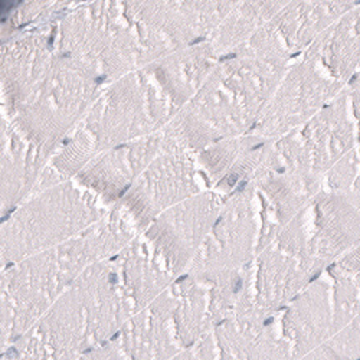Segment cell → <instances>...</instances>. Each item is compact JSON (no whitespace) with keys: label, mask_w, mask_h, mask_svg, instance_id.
<instances>
[{"label":"cell","mask_w":360,"mask_h":360,"mask_svg":"<svg viewBox=\"0 0 360 360\" xmlns=\"http://www.w3.org/2000/svg\"><path fill=\"white\" fill-rule=\"evenodd\" d=\"M320 44L330 75L349 86L360 71V2L328 27Z\"/></svg>","instance_id":"obj_4"},{"label":"cell","mask_w":360,"mask_h":360,"mask_svg":"<svg viewBox=\"0 0 360 360\" xmlns=\"http://www.w3.org/2000/svg\"><path fill=\"white\" fill-rule=\"evenodd\" d=\"M284 339L290 343L294 360L326 345L333 338V300L328 285L314 283L290 307L284 324Z\"/></svg>","instance_id":"obj_3"},{"label":"cell","mask_w":360,"mask_h":360,"mask_svg":"<svg viewBox=\"0 0 360 360\" xmlns=\"http://www.w3.org/2000/svg\"><path fill=\"white\" fill-rule=\"evenodd\" d=\"M316 233L310 241L320 274L360 244V195L332 192L316 205Z\"/></svg>","instance_id":"obj_1"},{"label":"cell","mask_w":360,"mask_h":360,"mask_svg":"<svg viewBox=\"0 0 360 360\" xmlns=\"http://www.w3.org/2000/svg\"><path fill=\"white\" fill-rule=\"evenodd\" d=\"M350 105H352V112L356 120V126L359 131V141H360V86L350 89Z\"/></svg>","instance_id":"obj_10"},{"label":"cell","mask_w":360,"mask_h":360,"mask_svg":"<svg viewBox=\"0 0 360 360\" xmlns=\"http://www.w3.org/2000/svg\"><path fill=\"white\" fill-rule=\"evenodd\" d=\"M221 360H294L290 343L268 328L262 311L241 309L235 320L217 327Z\"/></svg>","instance_id":"obj_2"},{"label":"cell","mask_w":360,"mask_h":360,"mask_svg":"<svg viewBox=\"0 0 360 360\" xmlns=\"http://www.w3.org/2000/svg\"><path fill=\"white\" fill-rule=\"evenodd\" d=\"M217 226L215 244L217 250L212 251V258L207 262L212 264V271H225L235 268L248 259L251 251V238L254 224L247 209L235 205L231 206Z\"/></svg>","instance_id":"obj_5"},{"label":"cell","mask_w":360,"mask_h":360,"mask_svg":"<svg viewBox=\"0 0 360 360\" xmlns=\"http://www.w3.org/2000/svg\"><path fill=\"white\" fill-rule=\"evenodd\" d=\"M169 360H217L212 338L205 336L199 339L195 345L186 347L184 352L176 353Z\"/></svg>","instance_id":"obj_8"},{"label":"cell","mask_w":360,"mask_h":360,"mask_svg":"<svg viewBox=\"0 0 360 360\" xmlns=\"http://www.w3.org/2000/svg\"><path fill=\"white\" fill-rule=\"evenodd\" d=\"M357 86H360V71L356 74V77L352 79V82L349 84V88L350 89H353V88H357Z\"/></svg>","instance_id":"obj_11"},{"label":"cell","mask_w":360,"mask_h":360,"mask_svg":"<svg viewBox=\"0 0 360 360\" xmlns=\"http://www.w3.org/2000/svg\"><path fill=\"white\" fill-rule=\"evenodd\" d=\"M338 360H360V314L327 342Z\"/></svg>","instance_id":"obj_7"},{"label":"cell","mask_w":360,"mask_h":360,"mask_svg":"<svg viewBox=\"0 0 360 360\" xmlns=\"http://www.w3.org/2000/svg\"><path fill=\"white\" fill-rule=\"evenodd\" d=\"M81 360H124V359H123L122 350H118V346L111 343L98 349L86 350L82 354Z\"/></svg>","instance_id":"obj_9"},{"label":"cell","mask_w":360,"mask_h":360,"mask_svg":"<svg viewBox=\"0 0 360 360\" xmlns=\"http://www.w3.org/2000/svg\"><path fill=\"white\" fill-rule=\"evenodd\" d=\"M332 192L360 195V141L328 173Z\"/></svg>","instance_id":"obj_6"}]
</instances>
